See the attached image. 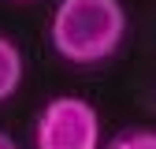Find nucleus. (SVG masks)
<instances>
[{"label": "nucleus", "mask_w": 156, "mask_h": 149, "mask_svg": "<svg viewBox=\"0 0 156 149\" xmlns=\"http://www.w3.org/2000/svg\"><path fill=\"white\" fill-rule=\"evenodd\" d=\"M126 37V11L119 0H60L48 41L67 64L93 67L115 56Z\"/></svg>", "instance_id": "nucleus-1"}, {"label": "nucleus", "mask_w": 156, "mask_h": 149, "mask_svg": "<svg viewBox=\"0 0 156 149\" xmlns=\"http://www.w3.org/2000/svg\"><path fill=\"white\" fill-rule=\"evenodd\" d=\"M101 119L86 97H52L34 123L37 149H97Z\"/></svg>", "instance_id": "nucleus-2"}, {"label": "nucleus", "mask_w": 156, "mask_h": 149, "mask_svg": "<svg viewBox=\"0 0 156 149\" xmlns=\"http://www.w3.org/2000/svg\"><path fill=\"white\" fill-rule=\"evenodd\" d=\"M23 52H19V45L11 41V37L0 34V101H8L11 93L19 89V82H23Z\"/></svg>", "instance_id": "nucleus-3"}, {"label": "nucleus", "mask_w": 156, "mask_h": 149, "mask_svg": "<svg viewBox=\"0 0 156 149\" xmlns=\"http://www.w3.org/2000/svg\"><path fill=\"white\" fill-rule=\"evenodd\" d=\"M108 149H156V130L152 127H126L108 142Z\"/></svg>", "instance_id": "nucleus-4"}, {"label": "nucleus", "mask_w": 156, "mask_h": 149, "mask_svg": "<svg viewBox=\"0 0 156 149\" xmlns=\"http://www.w3.org/2000/svg\"><path fill=\"white\" fill-rule=\"evenodd\" d=\"M0 149H19V145H15V142H11V138L4 134V130H0Z\"/></svg>", "instance_id": "nucleus-5"}]
</instances>
